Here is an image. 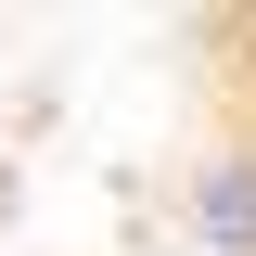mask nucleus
<instances>
[{
  "instance_id": "1",
  "label": "nucleus",
  "mask_w": 256,
  "mask_h": 256,
  "mask_svg": "<svg viewBox=\"0 0 256 256\" xmlns=\"http://www.w3.org/2000/svg\"><path fill=\"white\" fill-rule=\"evenodd\" d=\"M0 256H256V0H0Z\"/></svg>"
}]
</instances>
